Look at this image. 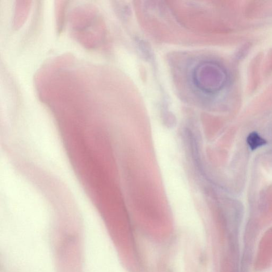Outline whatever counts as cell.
<instances>
[{"label": "cell", "mask_w": 272, "mask_h": 272, "mask_svg": "<svg viewBox=\"0 0 272 272\" xmlns=\"http://www.w3.org/2000/svg\"><path fill=\"white\" fill-rule=\"evenodd\" d=\"M228 79L225 68L214 62L201 63L193 71V83L205 93L213 94L220 91L226 85Z\"/></svg>", "instance_id": "cell-1"}, {"label": "cell", "mask_w": 272, "mask_h": 272, "mask_svg": "<svg viewBox=\"0 0 272 272\" xmlns=\"http://www.w3.org/2000/svg\"><path fill=\"white\" fill-rule=\"evenodd\" d=\"M247 142L251 150H255L267 143L264 139L260 136L257 133H251L247 139Z\"/></svg>", "instance_id": "cell-2"}]
</instances>
